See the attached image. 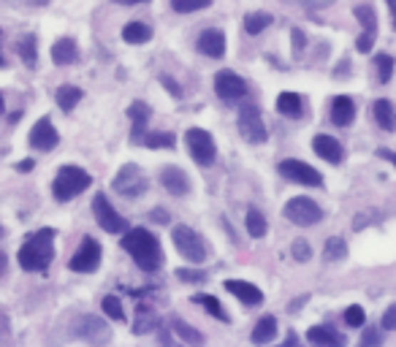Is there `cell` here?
<instances>
[{
  "label": "cell",
  "mask_w": 396,
  "mask_h": 347,
  "mask_svg": "<svg viewBox=\"0 0 396 347\" xmlns=\"http://www.w3.org/2000/svg\"><path fill=\"white\" fill-rule=\"evenodd\" d=\"M123 250L136 261V266L141 271H158L163 266L161 241L147 228H128L123 236Z\"/></svg>",
  "instance_id": "obj_1"
},
{
  "label": "cell",
  "mask_w": 396,
  "mask_h": 347,
  "mask_svg": "<svg viewBox=\"0 0 396 347\" xmlns=\"http://www.w3.org/2000/svg\"><path fill=\"white\" fill-rule=\"evenodd\" d=\"M55 231L52 228H41L36 233H30L25 244L19 247V266L25 271H44L49 268L52 258H55Z\"/></svg>",
  "instance_id": "obj_2"
},
{
  "label": "cell",
  "mask_w": 396,
  "mask_h": 347,
  "mask_svg": "<svg viewBox=\"0 0 396 347\" xmlns=\"http://www.w3.org/2000/svg\"><path fill=\"white\" fill-rule=\"evenodd\" d=\"M93 185V176L79 166H63L52 182V193L57 201H71Z\"/></svg>",
  "instance_id": "obj_3"
},
{
  "label": "cell",
  "mask_w": 396,
  "mask_h": 347,
  "mask_svg": "<svg viewBox=\"0 0 396 347\" xmlns=\"http://www.w3.org/2000/svg\"><path fill=\"white\" fill-rule=\"evenodd\" d=\"M171 239H174L177 253L182 255L185 261H191L193 266H198V263H204L206 261L204 239H201V233H196L191 226H174V231H171Z\"/></svg>",
  "instance_id": "obj_4"
},
{
  "label": "cell",
  "mask_w": 396,
  "mask_h": 347,
  "mask_svg": "<svg viewBox=\"0 0 396 347\" xmlns=\"http://www.w3.org/2000/svg\"><path fill=\"white\" fill-rule=\"evenodd\" d=\"M111 187H114L120 196H125V198H138V196H144V193L150 190V179H147V174L141 171L136 163H128V166H123V169L117 171Z\"/></svg>",
  "instance_id": "obj_5"
},
{
  "label": "cell",
  "mask_w": 396,
  "mask_h": 347,
  "mask_svg": "<svg viewBox=\"0 0 396 347\" xmlns=\"http://www.w3.org/2000/svg\"><path fill=\"white\" fill-rule=\"evenodd\" d=\"M185 144H188L191 158L198 163V166H212V163H215L218 147H215V139L209 136V131H204V128H191V131L185 134Z\"/></svg>",
  "instance_id": "obj_6"
},
{
  "label": "cell",
  "mask_w": 396,
  "mask_h": 347,
  "mask_svg": "<svg viewBox=\"0 0 396 347\" xmlns=\"http://www.w3.org/2000/svg\"><path fill=\"white\" fill-rule=\"evenodd\" d=\"M93 214H96V223L103 228L106 233H125V231H128L125 217L111 206V201L106 198V193H98L96 198H93Z\"/></svg>",
  "instance_id": "obj_7"
},
{
  "label": "cell",
  "mask_w": 396,
  "mask_h": 347,
  "mask_svg": "<svg viewBox=\"0 0 396 347\" xmlns=\"http://www.w3.org/2000/svg\"><path fill=\"white\" fill-rule=\"evenodd\" d=\"M239 134L245 136V141L250 144H263L269 134H266V122L260 117L258 106H253V104H245V106L239 109Z\"/></svg>",
  "instance_id": "obj_8"
},
{
  "label": "cell",
  "mask_w": 396,
  "mask_h": 347,
  "mask_svg": "<svg viewBox=\"0 0 396 347\" xmlns=\"http://www.w3.org/2000/svg\"><path fill=\"white\" fill-rule=\"evenodd\" d=\"M285 217L293 226L310 228L323 220V209H320L313 198H304V196H301V198H290L285 203Z\"/></svg>",
  "instance_id": "obj_9"
},
{
  "label": "cell",
  "mask_w": 396,
  "mask_h": 347,
  "mask_svg": "<svg viewBox=\"0 0 396 347\" xmlns=\"http://www.w3.org/2000/svg\"><path fill=\"white\" fill-rule=\"evenodd\" d=\"M71 271H79V274H93L101 266V244L93 236H84L79 250L71 255L68 261Z\"/></svg>",
  "instance_id": "obj_10"
},
{
  "label": "cell",
  "mask_w": 396,
  "mask_h": 347,
  "mask_svg": "<svg viewBox=\"0 0 396 347\" xmlns=\"http://www.w3.org/2000/svg\"><path fill=\"white\" fill-rule=\"evenodd\" d=\"M280 174L290 179V182H296V185H307V187H320L323 185V176L318 169H313L310 163H301V161H293V158H288V161L280 163Z\"/></svg>",
  "instance_id": "obj_11"
},
{
  "label": "cell",
  "mask_w": 396,
  "mask_h": 347,
  "mask_svg": "<svg viewBox=\"0 0 396 347\" xmlns=\"http://www.w3.org/2000/svg\"><path fill=\"white\" fill-rule=\"evenodd\" d=\"M215 93L223 98V101H242L247 95V81L239 76V74H233V71H220L218 76H215Z\"/></svg>",
  "instance_id": "obj_12"
},
{
  "label": "cell",
  "mask_w": 396,
  "mask_h": 347,
  "mask_svg": "<svg viewBox=\"0 0 396 347\" xmlns=\"http://www.w3.org/2000/svg\"><path fill=\"white\" fill-rule=\"evenodd\" d=\"M76 336L84 339L87 345H103V342H109V326L106 321H101L98 315H84L82 321L76 323Z\"/></svg>",
  "instance_id": "obj_13"
},
{
  "label": "cell",
  "mask_w": 396,
  "mask_h": 347,
  "mask_svg": "<svg viewBox=\"0 0 396 347\" xmlns=\"http://www.w3.org/2000/svg\"><path fill=\"white\" fill-rule=\"evenodd\" d=\"M60 144V134L55 131V125L49 117H41V120L33 125L30 131V147L33 149H41V152H49Z\"/></svg>",
  "instance_id": "obj_14"
},
{
  "label": "cell",
  "mask_w": 396,
  "mask_h": 347,
  "mask_svg": "<svg viewBox=\"0 0 396 347\" xmlns=\"http://www.w3.org/2000/svg\"><path fill=\"white\" fill-rule=\"evenodd\" d=\"M161 182L163 187L171 193V196H177V198H185L188 193H191V176L182 171L179 166H166L163 171H161Z\"/></svg>",
  "instance_id": "obj_15"
},
{
  "label": "cell",
  "mask_w": 396,
  "mask_h": 347,
  "mask_svg": "<svg viewBox=\"0 0 396 347\" xmlns=\"http://www.w3.org/2000/svg\"><path fill=\"white\" fill-rule=\"evenodd\" d=\"M198 52L206 54V57H223L225 54V33L218 30V27H206L204 33L198 36Z\"/></svg>",
  "instance_id": "obj_16"
},
{
  "label": "cell",
  "mask_w": 396,
  "mask_h": 347,
  "mask_svg": "<svg viewBox=\"0 0 396 347\" xmlns=\"http://www.w3.org/2000/svg\"><path fill=\"white\" fill-rule=\"evenodd\" d=\"M150 106L144 104V101H133L131 106H128V117H131V125H133V131H131V139L141 144L144 141V136H147V122H150Z\"/></svg>",
  "instance_id": "obj_17"
},
{
  "label": "cell",
  "mask_w": 396,
  "mask_h": 347,
  "mask_svg": "<svg viewBox=\"0 0 396 347\" xmlns=\"http://www.w3.org/2000/svg\"><path fill=\"white\" fill-rule=\"evenodd\" d=\"M225 291L233 293L245 307H258L263 304V293H260L258 288L253 285V282H245V280H225Z\"/></svg>",
  "instance_id": "obj_18"
},
{
  "label": "cell",
  "mask_w": 396,
  "mask_h": 347,
  "mask_svg": "<svg viewBox=\"0 0 396 347\" xmlns=\"http://www.w3.org/2000/svg\"><path fill=\"white\" fill-rule=\"evenodd\" d=\"M313 149L323 158L326 163H342V158H345V152H342V144L334 139V136H326V134H320V136H315L313 139Z\"/></svg>",
  "instance_id": "obj_19"
},
{
  "label": "cell",
  "mask_w": 396,
  "mask_h": 347,
  "mask_svg": "<svg viewBox=\"0 0 396 347\" xmlns=\"http://www.w3.org/2000/svg\"><path fill=\"white\" fill-rule=\"evenodd\" d=\"M52 63L55 66H71V63H76L79 60V46H76V41L73 39H57L52 44Z\"/></svg>",
  "instance_id": "obj_20"
},
{
  "label": "cell",
  "mask_w": 396,
  "mask_h": 347,
  "mask_svg": "<svg viewBox=\"0 0 396 347\" xmlns=\"http://www.w3.org/2000/svg\"><path fill=\"white\" fill-rule=\"evenodd\" d=\"M355 117V104L353 98H347V95H337L334 101H331V122L334 125H340V128H345V125H350Z\"/></svg>",
  "instance_id": "obj_21"
},
{
  "label": "cell",
  "mask_w": 396,
  "mask_h": 347,
  "mask_svg": "<svg viewBox=\"0 0 396 347\" xmlns=\"http://www.w3.org/2000/svg\"><path fill=\"white\" fill-rule=\"evenodd\" d=\"M277 111L288 120H299L304 114V101L296 93H280L277 95Z\"/></svg>",
  "instance_id": "obj_22"
},
{
  "label": "cell",
  "mask_w": 396,
  "mask_h": 347,
  "mask_svg": "<svg viewBox=\"0 0 396 347\" xmlns=\"http://www.w3.org/2000/svg\"><path fill=\"white\" fill-rule=\"evenodd\" d=\"M307 339H310L313 345H323V347L345 345V336L337 334V331H334V328H328V326H313V328L307 331Z\"/></svg>",
  "instance_id": "obj_23"
},
{
  "label": "cell",
  "mask_w": 396,
  "mask_h": 347,
  "mask_svg": "<svg viewBox=\"0 0 396 347\" xmlns=\"http://www.w3.org/2000/svg\"><path fill=\"white\" fill-rule=\"evenodd\" d=\"M372 111H375V120H377V125H380L382 131H388V134H391V131L396 128V111H394V106H391V101H385V98L375 101Z\"/></svg>",
  "instance_id": "obj_24"
},
{
  "label": "cell",
  "mask_w": 396,
  "mask_h": 347,
  "mask_svg": "<svg viewBox=\"0 0 396 347\" xmlns=\"http://www.w3.org/2000/svg\"><path fill=\"white\" fill-rule=\"evenodd\" d=\"M16 54L25 60L28 68H36V63H39V41H36L33 33H28V36H22V39L16 41Z\"/></svg>",
  "instance_id": "obj_25"
},
{
  "label": "cell",
  "mask_w": 396,
  "mask_h": 347,
  "mask_svg": "<svg viewBox=\"0 0 396 347\" xmlns=\"http://www.w3.org/2000/svg\"><path fill=\"white\" fill-rule=\"evenodd\" d=\"M82 95H84L82 87H76V84H63V87H57L55 101H57V106L63 109V111H71V109L82 101Z\"/></svg>",
  "instance_id": "obj_26"
},
{
  "label": "cell",
  "mask_w": 396,
  "mask_h": 347,
  "mask_svg": "<svg viewBox=\"0 0 396 347\" xmlns=\"http://www.w3.org/2000/svg\"><path fill=\"white\" fill-rule=\"evenodd\" d=\"M274 336H277V321H274L272 315H266V318H260V321L255 323L250 339H253L255 345H266V342H272Z\"/></svg>",
  "instance_id": "obj_27"
},
{
  "label": "cell",
  "mask_w": 396,
  "mask_h": 347,
  "mask_svg": "<svg viewBox=\"0 0 396 347\" xmlns=\"http://www.w3.org/2000/svg\"><path fill=\"white\" fill-rule=\"evenodd\" d=\"M158 326V312L147 304H138L136 307V321H133V331L136 334H147Z\"/></svg>",
  "instance_id": "obj_28"
},
{
  "label": "cell",
  "mask_w": 396,
  "mask_h": 347,
  "mask_svg": "<svg viewBox=\"0 0 396 347\" xmlns=\"http://www.w3.org/2000/svg\"><path fill=\"white\" fill-rule=\"evenodd\" d=\"M272 22H274L272 14H266V11H250L245 16V30L250 33V36H258V33H263V30L272 25Z\"/></svg>",
  "instance_id": "obj_29"
},
{
  "label": "cell",
  "mask_w": 396,
  "mask_h": 347,
  "mask_svg": "<svg viewBox=\"0 0 396 347\" xmlns=\"http://www.w3.org/2000/svg\"><path fill=\"white\" fill-rule=\"evenodd\" d=\"M171 328L177 331L179 339H182L185 345H204V334H198L196 328H191V326L182 321V318H177V315L171 318Z\"/></svg>",
  "instance_id": "obj_30"
},
{
  "label": "cell",
  "mask_w": 396,
  "mask_h": 347,
  "mask_svg": "<svg viewBox=\"0 0 396 347\" xmlns=\"http://www.w3.org/2000/svg\"><path fill=\"white\" fill-rule=\"evenodd\" d=\"M123 39L128 41V44H144V41L152 39V30L144 22H128V25L123 27Z\"/></svg>",
  "instance_id": "obj_31"
},
{
  "label": "cell",
  "mask_w": 396,
  "mask_h": 347,
  "mask_svg": "<svg viewBox=\"0 0 396 347\" xmlns=\"http://www.w3.org/2000/svg\"><path fill=\"white\" fill-rule=\"evenodd\" d=\"M144 147L150 149H171L174 144H177V136L168 134V131H158V134H150L144 136V141H141Z\"/></svg>",
  "instance_id": "obj_32"
},
{
  "label": "cell",
  "mask_w": 396,
  "mask_h": 347,
  "mask_svg": "<svg viewBox=\"0 0 396 347\" xmlns=\"http://www.w3.org/2000/svg\"><path fill=\"white\" fill-rule=\"evenodd\" d=\"M196 304H201V307H204L209 315H215L218 321L228 323V315H225V309H223V304H220V298H215V296L198 293V296H196Z\"/></svg>",
  "instance_id": "obj_33"
},
{
  "label": "cell",
  "mask_w": 396,
  "mask_h": 347,
  "mask_svg": "<svg viewBox=\"0 0 396 347\" xmlns=\"http://www.w3.org/2000/svg\"><path fill=\"white\" fill-rule=\"evenodd\" d=\"M266 231H269L266 217H263L258 209H250V212H247V233H250L253 239H260V236H266Z\"/></svg>",
  "instance_id": "obj_34"
},
{
  "label": "cell",
  "mask_w": 396,
  "mask_h": 347,
  "mask_svg": "<svg viewBox=\"0 0 396 347\" xmlns=\"http://www.w3.org/2000/svg\"><path fill=\"white\" fill-rule=\"evenodd\" d=\"M345 255H347V244L342 236H331L326 241V247H323V258L326 261H345Z\"/></svg>",
  "instance_id": "obj_35"
},
{
  "label": "cell",
  "mask_w": 396,
  "mask_h": 347,
  "mask_svg": "<svg viewBox=\"0 0 396 347\" xmlns=\"http://www.w3.org/2000/svg\"><path fill=\"white\" fill-rule=\"evenodd\" d=\"M353 14L367 33H377V16H375V9H372V6H355Z\"/></svg>",
  "instance_id": "obj_36"
},
{
  "label": "cell",
  "mask_w": 396,
  "mask_h": 347,
  "mask_svg": "<svg viewBox=\"0 0 396 347\" xmlns=\"http://www.w3.org/2000/svg\"><path fill=\"white\" fill-rule=\"evenodd\" d=\"M209 6H212V0H171V9L177 14H193L209 9Z\"/></svg>",
  "instance_id": "obj_37"
},
{
  "label": "cell",
  "mask_w": 396,
  "mask_h": 347,
  "mask_svg": "<svg viewBox=\"0 0 396 347\" xmlns=\"http://www.w3.org/2000/svg\"><path fill=\"white\" fill-rule=\"evenodd\" d=\"M101 307H103V312H106V318H111V321H125L123 301H120L117 296H106V298L101 301Z\"/></svg>",
  "instance_id": "obj_38"
},
{
  "label": "cell",
  "mask_w": 396,
  "mask_h": 347,
  "mask_svg": "<svg viewBox=\"0 0 396 347\" xmlns=\"http://www.w3.org/2000/svg\"><path fill=\"white\" fill-rule=\"evenodd\" d=\"M375 66H377V79L385 84V81H391L394 76V57L391 54H377L375 57Z\"/></svg>",
  "instance_id": "obj_39"
},
{
  "label": "cell",
  "mask_w": 396,
  "mask_h": 347,
  "mask_svg": "<svg viewBox=\"0 0 396 347\" xmlns=\"http://www.w3.org/2000/svg\"><path fill=\"white\" fill-rule=\"evenodd\" d=\"M177 280L201 285V282H206V271H201V268H177Z\"/></svg>",
  "instance_id": "obj_40"
},
{
  "label": "cell",
  "mask_w": 396,
  "mask_h": 347,
  "mask_svg": "<svg viewBox=\"0 0 396 347\" xmlns=\"http://www.w3.org/2000/svg\"><path fill=\"white\" fill-rule=\"evenodd\" d=\"M364 321H367V315H364V309L358 307V304L345 309V323H347V326L358 328V326H364Z\"/></svg>",
  "instance_id": "obj_41"
},
{
  "label": "cell",
  "mask_w": 396,
  "mask_h": 347,
  "mask_svg": "<svg viewBox=\"0 0 396 347\" xmlns=\"http://www.w3.org/2000/svg\"><path fill=\"white\" fill-rule=\"evenodd\" d=\"M290 253H293V258H296V261H301V263H304V261H310V258H313V247H310V244H307L304 239H296V241H293V247H290Z\"/></svg>",
  "instance_id": "obj_42"
},
{
  "label": "cell",
  "mask_w": 396,
  "mask_h": 347,
  "mask_svg": "<svg viewBox=\"0 0 396 347\" xmlns=\"http://www.w3.org/2000/svg\"><path fill=\"white\" fill-rule=\"evenodd\" d=\"M380 342H382V334L377 331V328H367L364 336H361V345L364 347H377Z\"/></svg>",
  "instance_id": "obj_43"
},
{
  "label": "cell",
  "mask_w": 396,
  "mask_h": 347,
  "mask_svg": "<svg viewBox=\"0 0 396 347\" xmlns=\"http://www.w3.org/2000/svg\"><path fill=\"white\" fill-rule=\"evenodd\" d=\"M375 36H377V33H367V30H364V33L358 36V41H355V49L367 54L369 49H372V44H375Z\"/></svg>",
  "instance_id": "obj_44"
},
{
  "label": "cell",
  "mask_w": 396,
  "mask_h": 347,
  "mask_svg": "<svg viewBox=\"0 0 396 347\" xmlns=\"http://www.w3.org/2000/svg\"><path fill=\"white\" fill-rule=\"evenodd\" d=\"M382 328H388V331H396V304L385 309V315H382Z\"/></svg>",
  "instance_id": "obj_45"
},
{
  "label": "cell",
  "mask_w": 396,
  "mask_h": 347,
  "mask_svg": "<svg viewBox=\"0 0 396 347\" xmlns=\"http://www.w3.org/2000/svg\"><path fill=\"white\" fill-rule=\"evenodd\" d=\"M290 39H293V54L299 57L301 49H304V44H307V39H304V33H301V30H290Z\"/></svg>",
  "instance_id": "obj_46"
},
{
  "label": "cell",
  "mask_w": 396,
  "mask_h": 347,
  "mask_svg": "<svg viewBox=\"0 0 396 347\" xmlns=\"http://www.w3.org/2000/svg\"><path fill=\"white\" fill-rule=\"evenodd\" d=\"M161 84H163L166 90L174 95V98H182V87H179V84L171 79V76H161Z\"/></svg>",
  "instance_id": "obj_47"
},
{
  "label": "cell",
  "mask_w": 396,
  "mask_h": 347,
  "mask_svg": "<svg viewBox=\"0 0 396 347\" xmlns=\"http://www.w3.org/2000/svg\"><path fill=\"white\" fill-rule=\"evenodd\" d=\"M150 220L152 223H158V226H166V223H168V212H166V209H152Z\"/></svg>",
  "instance_id": "obj_48"
},
{
  "label": "cell",
  "mask_w": 396,
  "mask_h": 347,
  "mask_svg": "<svg viewBox=\"0 0 396 347\" xmlns=\"http://www.w3.org/2000/svg\"><path fill=\"white\" fill-rule=\"evenodd\" d=\"M377 158H382V161H388L391 166H396V152H391V149H377Z\"/></svg>",
  "instance_id": "obj_49"
},
{
  "label": "cell",
  "mask_w": 396,
  "mask_h": 347,
  "mask_svg": "<svg viewBox=\"0 0 396 347\" xmlns=\"http://www.w3.org/2000/svg\"><path fill=\"white\" fill-rule=\"evenodd\" d=\"M6 268H9V258H6V253H0V277L6 274Z\"/></svg>",
  "instance_id": "obj_50"
},
{
  "label": "cell",
  "mask_w": 396,
  "mask_h": 347,
  "mask_svg": "<svg viewBox=\"0 0 396 347\" xmlns=\"http://www.w3.org/2000/svg\"><path fill=\"white\" fill-rule=\"evenodd\" d=\"M114 3H120V6H136V3H147V0H114Z\"/></svg>",
  "instance_id": "obj_51"
},
{
  "label": "cell",
  "mask_w": 396,
  "mask_h": 347,
  "mask_svg": "<svg viewBox=\"0 0 396 347\" xmlns=\"http://www.w3.org/2000/svg\"><path fill=\"white\" fill-rule=\"evenodd\" d=\"M16 169H19V171H30V169H33V161H22Z\"/></svg>",
  "instance_id": "obj_52"
},
{
  "label": "cell",
  "mask_w": 396,
  "mask_h": 347,
  "mask_svg": "<svg viewBox=\"0 0 396 347\" xmlns=\"http://www.w3.org/2000/svg\"><path fill=\"white\" fill-rule=\"evenodd\" d=\"M304 3H310V6H328L331 0H304Z\"/></svg>",
  "instance_id": "obj_53"
},
{
  "label": "cell",
  "mask_w": 396,
  "mask_h": 347,
  "mask_svg": "<svg viewBox=\"0 0 396 347\" xmlns=\"http://www.w3.org/2000/svg\"><path fill=\"white\" fill-rule=\"evenodd\" d=\"M388 9L394 14V30H396V0H388Z\"/></svg>",
  "instance_id": "obj_54"
},
{
  "label": "cell",
  "mask_w": 396,
  "mask_h": 347,
  "mask_svg": "<svg viewBox=\"0 0 396 347\" xmlns=\"http://www.w3.org/2000/svg\"><path fill=\"white\" fill-rule=\"evenodd\" d=\"M0 68H6V57H3V52H0Z\"/></svg>",
  "instance_id": "obj_55"
},
{
  "label": "cell",
  "mask_w": 396,
  "mask_h": 347,
  "mask_svg": "<svg viewBox=\"0 0 396 347\" xmlns=\"http://www.w3.org/2000/svg\"><path fill=\"white\" fill-rule=\"evenodd\" d=\"M3 109H6V104H3V95H0V114H3Z\"/></svg>",
  "instance_id": "obj_56"
},
{
  "label": "cell",
  "mask_w": 396,
  "mask_h": 347,
  "mask_svg": "<svg viewBox=\"0 0 396 347\" xmlns=\"http://www.w3.org/2000/svg\"><path fill=\"white\" fill-rule=\"evenodd\" d=\"M3 236H6V228L0 226V239H3Z\"/></svg>",
  "instance_id": "obj_57"
}]
</instances>
